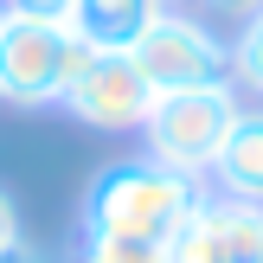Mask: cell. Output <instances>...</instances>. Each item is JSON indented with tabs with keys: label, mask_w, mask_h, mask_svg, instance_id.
Masks as SVG:
<instances>
[{
	"label": "cell",
	"mask_w": 263,
	"mask_h": 263,
	"mask_svg": "<svg viewBox=\"0 0 263 263\" xmlns=\"http://www.w3.org/2000/svg\"><path fill=\"white\" fill-rule=\"evenodd\" d=\"M212 193L263 205V103L257 109L251 103L238 109V122H231L225 148H218V161H212Z\"/></svg>",
	"instance_id": "cell-8"
},
{
	"label": "cell",
	"mask_w": 263,
	"mask_h": 263,
	"mask_svg": "<svg viewBox=\"0 0 263 263\" xmlns=\"http://www.w3.org/2000/svg\"><path fill=\"white\" fill-rule=\"evenodd\" d=\"M64 20H26V13H0V103L13 109H58L71 90V64H64Z\"/></svg>",
	"instance_id": "cell-3"
},
{
	"label": "cell",
	"mask_w": 263,
	"mask_h": 263,
	"mask_svg": "<svg viewBox=\"0 0 263 263\" xmlns=\"http://www.w3.org/2000/svg\"><path fill=\"white\" fill-rule=\"evenodd\" d=\"M161 13H167V0H77L64 26L97 51H135Z\"/></svg>",
	"instance_id": "cell-7"
},
{
	"label": "cell",
	"mask_w": 263,
	"mask_h": 263,
	"mask_svg": "<svg viewBox=\"0 0 263 263\" xmlns=\"http://www.w3.org/2000/svg\"><path fill=\"white\" fill-rule=\"evenodd\" d=\"M13 238H26V231H20V205H13L7 193H0V251H7Z\"/></svg>",
	"instance_id": "cell-12"
},
{
	"label": "cell",
	"mask_w": 263,
	"mask_h": 263,
	"mask_svg": "<svg viewBox=\"0 0 263 263\" xmlns=\"http://www.w3.org/2000/svg\"><path fill=\"white\" fill-rule=\"evenodd\" d=\"M154 97H161V90L148 84V71L135 64V51H97V58H90V71L77 77L71 90H64L58 109L71 116V122H84V128L128 135V128L148 122Z\"/></svg>",
	"instance_id": "cell-5"
},
{
	"label": "cell",
	"mask_w": 263,
	"mask_h": 263,
	"mask_svg": "<svg viewBox=\"0 0 263 263\" xmlns=\"http://www.w3.org/2000/svg\"><path fill=\"white\" fill-rule=\"evenodd\" d=\"M167 251H174V263H263V205L205 193Z\"/></svg>",
	"instance_id": "cell-6"
},
{
	"label": "cell",
	"mask_w": 263,
	"mask_h": 263,
	"mask_svg": "<svg viewBox=\"0 0 263 263\" xmlns=\"http://www.w3.org/2000/svg\"><path fill=\"white\" fill-rule=\"evenodd\" d=\"M84 263H174V251L141 244V238H116V231H84Z\"/></svg>",
	"instance_id": "cell-10"
},
{
	"label": "cell",
	"mask_w": 263,
	"mask_h": 263,
	"mask_svg": "<svg viewBox=\"0 0 263 263\" xmlns=\"http://www.w3.org/2000/svg\"><path fill=\"white\" fill-rule=\"evenodd\" d=\"M167 7H180V0H167Z\"/></svg>",
	"instance_id": "cell-15"
},
{
	"label": "cell",
	"mask_w": 263,
	"mask_h": 263,
	"mask_svg": "<svg viewBox=\"0 0 263 263\" xmlns=\"http://www.w3.org/2000/svg\"><path fill=\"white\" fill-rule=\"evenodd\" d=\"M205 7H212L218 20H244V13H257L263 0H205Z\"/></svg>",
	"instance_id": "cell-14"
},
{
	"label": "cell",
	"mask_w": 263,
	"mask_h": 263,
	"mask_svg": "<svg viewBox=\"0 0 263 263\" xmlns=\"http://www.w3.org/2000/svg\"><path fill=\"white\" fill-rule=\"evenodd\" d=\"M0 263H51V257L39 251V244H26V238H13L7 251H0Z\"/></svg>",
	"instance_id": "cell-13"
},
{
	"label": "cell",
	"mask_w": 263,
	"mask_h": 263,
	"mask_svg": "<svg viewBox=\"0 0 263 263\" xmlns=\"http://www.w3.org/2000/svg\"><path fill=\"white\" fill-rule=\"evenodd\" d=\"M231 84L263 97V7L238 20V39H231Z\"/></svg>",
	"instance_id": "cell-9"
},
{
	"label": "cell",
	"mask_w": 263,
	"mask_h": 263,
	"mask_svg": "<svg viewBox=\"0 0 263 263\" xmlns=\"http://www.w3.org/2000/svg\"><path fill=\"white\" fill-rule=\"evenodd\" d=\"M205 180L167 174L148 154L109 161L97 180L84 186V231H116V238H141V244H174L186 231V218L199 212Z\"/></svg>",
	"instance_id": "cell-1"
},
{
	"label": "cell",
	"mask_w": 263,
	"mask_h": 263,
	"mask_svg": "<svg viewBox=\"0 0 263 263\" xmlns=\"http://www.w3.org/2000/svg\"><path fill=\"white\" fill-rule=\"evenodd\" d=\"M135 64L148 71L154 90H199V84H231V39L212 20L186 7H167L154 32L135 45Z\"/></svg>",
	"instance_id": "cell-4"
},
{
	"label": "cell",
	"mask_w": 263,
	"mask_h": 263,
	"mask_svg": "<svg viewBox=\"0 0 263 263\" xmlns=\"http://www.w3.org/2000/svg\"><path fill=\"white\" fill-rule=\"evenodd\" d=\"M77 0H0V13H26V20H71Z\"/></svg>",
	"instance_id": "cell-11"
},
{
	"label": "cell",
	"mask_w": 263,
	"mask_h": 263,
	"mask_svg": "<svg viewBox=\"0 0 263 263\" xmlns=\"http://www.w3.org/2000/svg\"><path fill=\"white\" fill-rule=\"evenodd\" d=\"M238 84H199V90H161L141 122V154L167 174L212 180V161L238 122Z\"/></svg>",
	"instance_id": "cell-2"
}]
</instances>
